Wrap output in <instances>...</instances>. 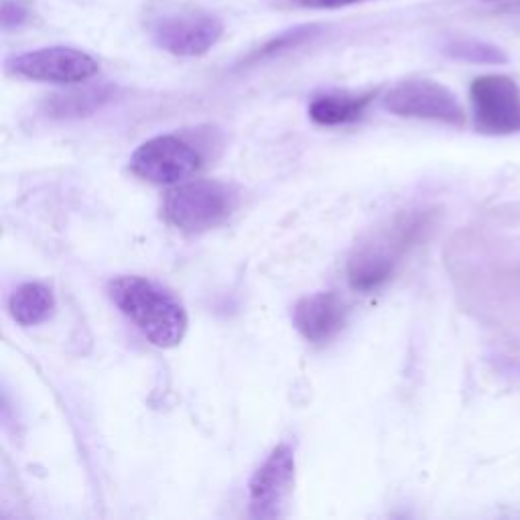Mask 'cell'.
<instances>
[{
	"label": "cell",
	"mask_w": 520,
	"mask_h": 520,
	"mask_svg": "<svg viewBox=\"0 0 520 520\" xmlns=\"http://www.w3.org/2000/svg\"><path fill=\"white\" fill-rule=\"evenodd\" d=\"M114 305L157 348H175L187 332V311L165 287L143 277H118L108 285Z\"/></svg>",
	"instance_id": "obj_1"
},
{
	"label": "cell",
	"mask_w": 520,
	"mask_h": 520,
	"mask_svg": "<svg viewBox=\"0 0 520 520\" xmlns=\"http://www.w3.org/2000/svg\"><path fill=\"white\" fill-rule=\"evenodd\" d=\"M143 17L153 43L175 57L206 55L224 35V21L218 15L187 3L153 0Z\"/></svg>",
	"instance_id": "obj_2"
},
{
	"label": "cell",
	"mask_w": 520,
	"mask_h": 520,
	"mask_svg": "<svg viewBox=\"0 0 520 520\" xmlns=\"http://www.w3.org/2000/svg\"><path fill=\"white\" fill-rule=\"evenodd\" d=\"M238 202V191L224 181H181L165 195L163 216L181 232L200 234L224 224L238 208Z\"/></svg>",
	"instance_id": "obj_3"
},
{
	"label": "cell",
	"mask_w": 520,
	"mask_h": 520,
	"mask_svg": "<svg viewBox=\"0 0 520 520\" xmlns=\"http://www.w3.org/2000/svg\"><path fill=\"white\" fill-rule=\"evenodd\" d=\"M382 106L403 118H419L433 120L451 126H462L466 122V112L447 86L427 80V78H409L390 88Z\"/></svg>",
	"instance_id": "obj_4"
},
{
	"label": "cell",
	"mask_w": 520,
	"mask_h": 520,
	"mask_svg": "<svg viewBox=\"0 0 520 520\" xmlns=\"http://www.w3.org/2000/svg\"><path fill=\"white\" fill-rule=\"evenodd\" d=\"M411 232L413 228L409 224L399 222L393 228L378 230L370 240L362 242L350 258V285L362 293L380 289L395 275L397 263L409 242Z\"/></svg>",
	"instance_id": "obj_5"
},
{
	"label": "cell",
	"mask_w": 520,
	"mask_h": 520,
	"mask_svg": "<svg viewBox=\"0 0 520 520\" xmlns=\"http://www.w3.org/2000/svg\"><path fill=\"white\" fill-rule=\"evenodd\" d=\"M7 65L11 74L51 84H82L100 72L98 61L90 53L63 45L15 55Z\"/></svg>",
	"instance_id": "obj_6"
},
{
	"label": "cell",
	"mask_w": 520,
	"mask_h": 520,
	"mask_svg": "<svg viewBox=\"0 0 520 520\" xmlns=\"http://www.w3.org/2000/svg\"><path fill=\"white\" fill-rule=\"evenodd\" d=\"M476 128L484 135L520 133V88L508 76H480L470 86Z\"/></svg>",
	"instance_id": "obj_7"
},
{
	"label": "cell",
	"mask_w": 520,
	"mask_h": 520,
	"mask_svg": "<svg viewBox=\"0 0 520 520\" xmlns=\"http://www.w3.org/2000/svg\"><path fill=\"white\" fill-rule=\"evenodd\" d=\"M200 165V151L173 135L143 143L130 159V169L137 177L157 185L181 183L198 171Z\"/></svg>",
	"instance_id": "obj_8"
},
{
	"label": "cell",
	"mask_w": 520,
	"mask_h": 520,
	"mask_svg": "<svg viewBox=\"0 0 520 520\" xmlns=\"http://www.w3.org/2000/svg\"><path fill=\"white\" fill-rule=\"evenodd\" d=\"M295 484V453L283 443L271 451L248 486V506L254 518H279L285 512Z\"/></svg>",
	"instance_id": "obj_9"
},
{
	"label": "cell",
	"mask_w": 520,
	"mask_h": 520,
	"mask_svg": "<svg viewBox=\"0 0 520 520\" xmlns=\"http://www.w3.org/2000/svg\"><path fill=\"white\" fill-rule=\"evenodd\" d=\"M348 305L336 293H315L303 297L293 309L297 332L311 344L334 340L348 321Z\"/></svg>",
	"instance_id": "obj_10"
},
{
	"label": "cell",
	"mask_w": 520,
	"mask_h": 520,
	"mask_svg": "<svg viewBox=\"0 0 520 520\" xmlns=\"http://www.w3.org/2000/svg\"><path fill=\"white\" fill-rule=\"evenodd\" d=\"M374 96L376 90L366 94H321L309 104V116L321 126L350 124L362 118Z\"/></svg>",
	"instance_id": "obj_11"
},
{
	"label": "cell",
	"mask_w": 520,
	"mask_h": 520,
	"mask_svg": "<svg viewBox=\"0 0 520 520\" xmlns=\"http://www.w3.org/2000/svg\"><path fill=\"white\" fill-rule=\"evenodd\" d=\"M9 309L13 319L21 325H39L51 317L55 295L43 283H25L11 295Z\"/></svg>",
	"instance_id": "obj_12"
},
{
	"label": "cell",
	"mask_w": 520,
	"mask_h": 520,
	"mask_svg": "<svg viewBox=\"0 0 520 520\" xmlns=\"http://www.w3.org/2000/svg\"><path fill=\"white\" fill-rule=\"evenodd\" d=\"M114 90L110 86H92L82 90H72L55 94L47 100V112L59 118H80L100 110L110 98Z\"/></svg>",
	"instance_id": "obj_13"
},
{
	"label": "cell",
	"mask_w": 520,
	"mask_h": 520,
	"mask_svg": "<svg viewBox=\"0 0 520 520\" xmlns=\"http://www.w3.org/2000/svg\"><path fill=\"white\" fill-rule=\"evenodd\" d=\"M441 51L451 59L468 61V63H482V65L508 63L506 51H502L498 45L480 39H470V37H451L443 43Z\"/></svg>",
	"instance_id": "obj_14"
},
{
	"label": "cell",
	"mask_w": 520,
	"mask_h": 520,
	"mask_svg": "<svg viewBox=\"0 0 520 520\" xmlns=\"http://www.w3.org/2000/svg\"><path fill=\"white\" fill-rule=\"evenodd\" d=\"M323 29L319 25H299L293 29L283 31L281 35L273 37L271 41H267L263 47H258V51H254L250 55L248 61H258V59H267V57H277L281 53H287L291 49H297L299 45L313 41Z\"/></svg>",
	"instance_id": "obj_15"
},
{
	"label": "cell",
	"mask_w": 520,
	"mask_h": 520,
	"mask_svg": "<svg viewBox=\"0 0 520 520\" xmlns=\"http://www.w3.org/2000/svg\"><path fill=\"white\" fill-rule=\"evenodd\" d=\"M27 19H29V7L23 3V0H3V5H0V21H3L5 31L23 27Z\"/></svg>",
	"instance_id": "obj_16"
},
{
	"label": "cell",
	"mask_w": 520,
	"mask_h": 520,
	"mask_svg": "<svg viewBox=\"0 0 520 520\" xmlns=\"http://www.w3.org/2000/svg\"><path fill=\"white\" fill-rule=\"evenodd\" d=\"M289 3L301 9H344V7L368 3V0H289Z\"/></svg>",
	"instance_id": "obj_17"
},
{
	"label": "cell",
	"mask_w": 520,
	"mask_h": 520,
	"mask_svg": "<svg viewBox=\"0 0 520 520\" xmlns=\"http://www.w3.org/2000/svg\"><path fill=\"white\" fill-rule=\"evenodd\" d=\"M486 3H500V0H486Z\"/></svg>",
	"instance_id": "obj_18"
}]
</instances>
